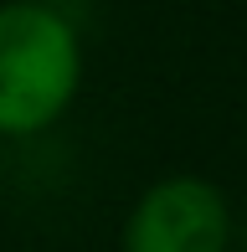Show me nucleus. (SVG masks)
<instances>
[{
	"label": "nucleus",
	"mask_w": 247,
	"mask_h": 252,
	"mask_svg": "<svg viewBox=\"0 0 247 252\" xmlns=\"http://www.w3.org/2000/svg\"><path fill=\"white\" fill-rule=\"evenodd\" d=\"M88 77L77 21L57 5L0 0V139L26 144L72 113Z\"/></svg>",
	"instance_id": "f257e3e1"
},
{
	"label": "nucleus",
	"mask_w": 247,
	"mask_h": 252,
	"mask_svg": "<svg viewBox=\"0 0 247 252\" xmlns=\"http://www.w3.org/2000/svg\"><path fill=\"white\" fill-rule=\"evenodd\" d=\"M232 196L196 170L150 180L119 221V252H232Z\"/></svg>",
	"instance_id": "f03ea898"
},
{
	"label": "nucleus",
	"mask_w": 247,
	"mask_h": 252,
	"mask_svg": "<svg viewBox=\"0 0 247 252\" xmlns=\"http://www.w3.org/2000/svg\"><path fill=\"white\" fill-rule=\"evenodd\" d=\"M31 5H57V10H67L72 0H31Z\"/></svg>",
	"instance_id": "7ed1b4c3"
}]
</instances>
